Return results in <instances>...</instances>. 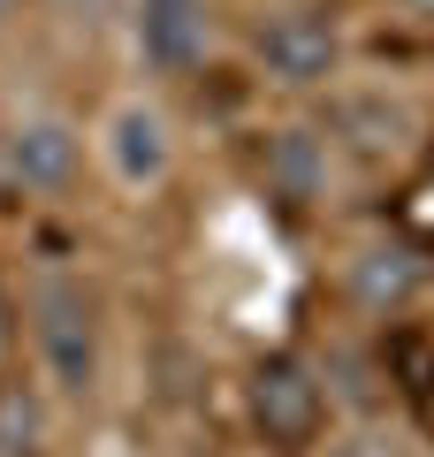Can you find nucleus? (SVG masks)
<instances>
[{"label":"nucleus","instance_id":"nucleus-1","mask_svg":"<svg viewBox=\"0 0 434 457\" xmlns=\"http://www.w3.org/2000/svg\"><path fill=\"white\" fill-rule=\"evenodd\" d=\"M23 328H31V359L54 404H92L107 381V320L84 275L69 267H38L23 290Z\"/></svg>","mask_w":434,"mask_h":457},{"label":"nucleus","instance_id":"nucleus-2","mask_svg":"<svg viewBox=\"0 0 434 457\" xmlns=\"http://www.w3.org/2000/svg\"><path fill=\"white\" fill-rule=\"evenodd\" d=\"M92 161L122 198H153L176 176V114L153 92H122L107 99V114L92 122Z\"/></svg>","mask_w":434,"mask_h":457},{"label":"nucleus","instance_id":"nucleus-3","mask_svg":"<svg viewBox=\"0 0 434 457\" xmlns=\"http://www.w3.org/2000/svg\"><path fill=\"white\" fill-rule=\"evenodd\" d=\"M84 153H92V137L54 107H23L0 122V176L23 198H69L84 176Z\"/></svg>","mask_w":434,"mask_h":457},{"label":"nucleus","instance_id":"nucleus-4","mask_svg":"<svg viewBox=\"0 0 434 457\" xmlns=\"http://www.w3.org/2000/svg\"><path fill=\"white\" fill-rule=\"evenodd\" d=\"M252 62L282 92H328L343 84V31L321 8H274L252 23Z\"/></svg>","mask_w":434,"mask_h":457},{"label":"nucleus","instance_id":"nucleus-5","mask_svg":"<svg viewBox=\"0 0 434 457\" xmlns=\"http://www.w3.org/2000/svg\"><path fill=\"white\" fill-rule=\"evenodd\" d=\"M328 145L358 161H404L419 145V114L404 92H381V84H328Z\"/></svg>","mask_w":434,"mask_h":457},{"label":"nucleus","instance_id":"nucleus-6","mask_svg":"<svg viewBox=\"0 0 434 457\" xmlns=\"http://www.w3.org/2000/svg\"><path fill=\"white\" fill-rule=\"evenodd\" d=\"M122 31L145 77H191L213 38V0H129Z\"/></svg>","mask_w":434,"mask_h":457},{"label":"nucleus","instance_id":"nucleus-7","mask_svg":"<svg viewBox=\"0 0 434 457\" xmlns=\"http://www.w3.org/2000/svg\"><path fill=\"white\" fill-rule=\"evenodd\" d=\"M321 411H328V381H313L297 359H267L252 374V420H259L267 442L305 450V442L321 435Z\"/></svg>","mask_w":434,"mask_h":457},{"label":"nucleus","instance_id":"nucleus-8","mask_svg":"<svg viewBox=\"0 0 434 457\" xmlns=\"http://www.w3.org/2000/svg\"><path fill=\"white\" fill-rule=\"evenodd\" d=\"M343 282H351L358 312H396V305H412V290L427 282V260H419L412 245H396V237H373V245L351 252Z\"/></svg>","mask_w":434,"mask_h":457},{"label":"nucleus","instance_id":"nucleus-9","mask_svg":"<svg viewBox=\"0 0 434 457\" xmlns=\"http://www.w3.org/2000/svg\"><path fill=\"white\" fill-rule=\"evenodd\" d=\"M267 183L297 206H321L328 183H336V145L328 130H274L267 137Z\"/></svg>","mask_w":434,"mask_h":457},{"label":"nucleus","instance_id":"nucleus-10","mask_svg":"<svg viewBox=\"0 0 434 457\" xmlns=\"http://www.w3.org/2000/svg\"><path fill=\"white\" fill-rule=\"evenodd\" d=\"M46 442V381L0 374V457H31Z\"/></svg>","mask_w":434,"mask_h":457},{"label":"nucleus","instance_id":"nucleus-11","mask_svg":"<svg viewBox=\"0 0 434 457\" xmlns=\"http://www.w3.org/2000/svg\"><path fill=\"white\" fill-rule=\"evenodd\" d=\"M122 8L129 0H46V16L77 38H99V31H122Z\"/></svg>","mask_w":434,"mask_h":457},{"label":"nucleus","instance_id":"nucleus-12","mask_svg":"<svg viewBox=\"0 0 434 457\" xmlns=\"http://www.w3.org/2000/svg\"><path fill=\"white\" fill-rule=\"evenodd\" d=\"M8 351H16V312H8V290H0V366H8Z\"/></svg>","mask_w":434,"mask_h":457},{"label":"nucleus","instance_id":"nucleus-13","mask_svg":"<svg viewBox=\"0 0 434 457\" xmlns=\"http://www.w3.org/2000/svg\"><path fill=\"white\" fill-rule=\"evenodd\" d=\"M404 16H419V23H434V0H396Z\"/></svg>","mask_w":434,"mask_h":457},{"label":"nucleus","instance_id":"nucleus-14","mask_svg":"<svg viewBox=\"0 0 434 457\" xmlns=\"http://www.w3.org/2000/svg\"><path fill=\"white\" fill-rule=\"evenodd\" d=\"M8 16H16V0H0V23H8Z\"/></svg>","mask_w":434,"mask_h":457},{"label":"nucleus","instance_id":"nucleus-15","mask_svg":"<svg viewBox=\"0 0 434 457\" xmlns=\"http://www.w3.org/2000/svg\"><path fill=\"white\" fill-rule=\"evenodd\" d=\"M0 191H8V176H0Z\"/></svg>","mask_w":434,"mask_h":457}]
</instances>
